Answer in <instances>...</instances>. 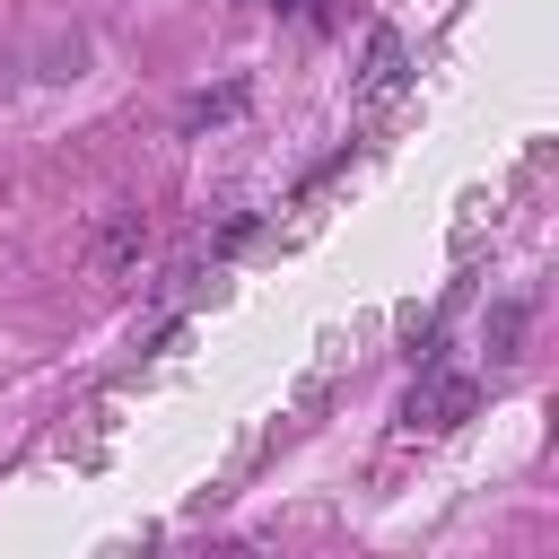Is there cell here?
Listing matches in <instances>:
<instances>
[{
    "instance_id": "cell-1",
    "label": "cell",
    "mask_w": 559,
    "mask_h": 559,
    "mask_svg": "<svg viewBox=\"0 0 559 559\" xmlns=\"http://www.w3.org/2000/svg\"><path fill=\"white\" fill-rule=\"evenodd\" d=\"M463 411H472V376H428L411 393V428H454Z\"/></svg>"
},
{
    "instance_id": "cell-3",
    "label": "cell",
    "mask_w": 559,
    "mask_h": 559,
    "mask_svg": "<svg viewBox=\"0 0 559 559\" xmlns=\"http://www.w3.org/2000/svg\"><path fill=\"white\" fill-rule=\"evenodd\" d=\"M140 245H148V218H140V210H114V227H105V262L122 271V262H131Z\"/></svg>"
},
{
    "instance_id": "cell-2",
    "label": "cell",
    "mask_w": 559,
    "mask_h": 559,
    "mask_svg": "<svg viewBox=\"0 0 559 559\" xmlns=\"http://www.w3.org/2000/svg\"><path fill=\"white\" fill-rule=\"evenodd\" d=\"M393 87H402V35L376 26L367 35V96H393Z\"/></svg>"
},
{
    "instance_id": "cell-4",
    "label": "cell",
    "mask_w": 559,
    "mask_h": 559,
    "mask_svg": "<svg viewBox=\"0 0 559 559\" xmlns=\"http://www.w3.org/2000/svg\"><path fill=\"white\" fill-rule=\"evenodd\" d=\"M515 332H524V306H498L489 314V358H515Z\"/></svg>"
},
{
    "instance_id": "cell-5",
    "label": "cell",
    "mask_w": 559,
    "mask_h": 559,
    "mask_svg": "<svg viewBox=\"0 0 559 559\" xmlns=\"http://www.w3.org/2000/svg\"><path fill=\"white\" fill-rule=\"evenodd\" d=\"M262 9H297V0H262Z\"/></svg>"
}]
</instances>
